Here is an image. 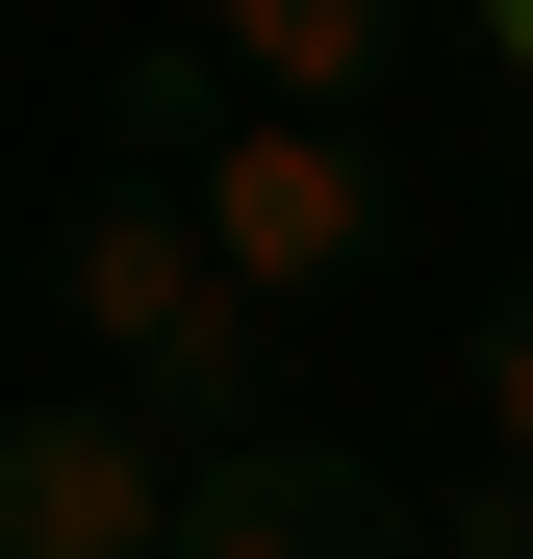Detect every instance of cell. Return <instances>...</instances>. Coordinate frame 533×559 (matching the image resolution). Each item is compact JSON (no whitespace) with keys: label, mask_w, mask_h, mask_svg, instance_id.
<instances>
[{"label":"cell","mask_w":533,"mask_h":559,"mask_svg":"<svg viewBox=\"0 0 533 559\" xmlns=\"http://www.w3.org/2000/svg\"><path fill=\"white\" fill-rule=\"evenodd\" d=\"M51 306H76V356H102L128 432H178V457L280 432V306L204 254V204H178V178H102V204L51 229Z\"/></svg>","instance_id":"6da1fadb"},{"label":"cell","mask_w":533,"mask_h":559,"mask_svg":"<svg viewBox=\"0 0 533 559\" xmlns=\"http://www.w3.org/2000/svg\"><path fill=\"white\" fill-rule=\"evenodd\" d=\"M128 178H178V204H204V254H229L280 331L381 280V153H355V128H305V103H229V76H204V26H178V51H128Z\"/></svg>","instance_id":"7a4b0ae2"},{"label":"cell","mask_w":533,"mask_h":559,"mask_svg":"<svg viewBox=\"0 0 533 559\" xmlns=\"http://www.w3.org/2000/svg\"><path fill=\"white\" fill-rule=\"evenodd\" d=\"M178 559H432V484L280 407V432H229V457H178Z\"/></svg>","instance_id":"3957f363"},{"label":"cell","mask_w":533,"mask_h":559,"mask_svg":"<svg viewBox=\"0 0 533 559\" xmlns=\"http://www.w3.org/2000/svg\"><path fill=\"white\" fill-rule=\"evenodd\" d=\"M0 559H178V432H128L102 382L0 407Z\"/></svg>","instance_id":"277c9868"},{"label":"cell","mask_w":533,"mask_h":559,"mask_svg":"<svg viewBox=\"0 0 533 559\" xmlns=\"http://www.w3.org/2000/svg\"><path fill=\"white\" fill-rule=\"evenodd\" d=\"M204 76H229V103L355 128V76H381V0H204Z\"/></svg>","instance_id":"5b68a950"},{"label":"cell","mask_w":533,"mask_h":559,"mask_svg":"<svg viewBox=\"0 0 533 559\" xmlns=\"http://www.w3.org/2000/svg\"><path fill=\"white\" fill-rule=\"evenodd\" d=\"M432 559H533V484L483 457V484H432Z\"/></svg>","instance_id":"8992f818"},{"label":"cell","mask_w":533,"mask_h":559,"mask_svg":"<svg viewBox=\"0 0 533 559\" xmlns=\"http://www.w3.org/2000/svg\"><path fill=\"white\" fill-rule=\"evenodd\" d=\"M483 457L533 484V306H483Z\"/></svg>","instance_id":"52a82bcc"},{"label":"cell","mask_w":533,"mask_h":559,"mask_svg":"<svg viewBox=\"0 0 533 559\" xmlns=\"http://www.w3.org/2000/svg\"><path fill=\"white\" fill-rule=\"evenodd\" d=\"M508 51H533V0H508Z\"/></svg>","instance_id":"ba28073f"}]
</instances>
